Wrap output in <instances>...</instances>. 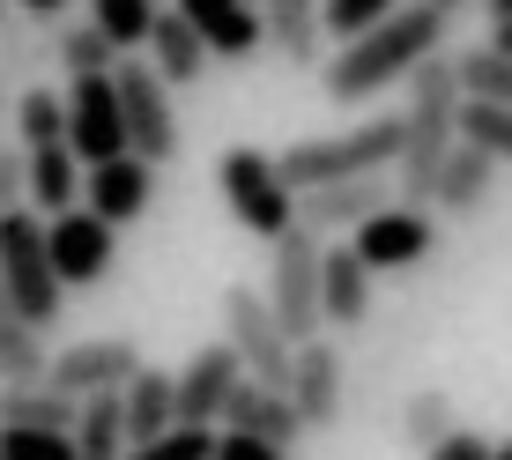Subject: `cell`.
I'll return each mask as SVG.
<instances>
[{"label": "cell", "mask_w": 512, "mask_h": 460, "mask_svg": "<svg viewBox=\"0 0 512 460\" xmlns=\"http://www.w3.org/2000/svg\"><path fill=\"white\" fill-rule=\"evenodd\" d=\"M223 342L238 349V364H245V379H253V386H275V394H290L297 342L282 334L268 290H245V282H231V290H223Z\"/></svg>", "instance_id": "7"}, {"label": "cell", "mask_w": 512, "mask_h": 460, "mask_svg": "<svg viewBox=\"0 0 512 460\" xmlns=\"http://www.w3.org/2000/svg\"><path fill=\"white\" fill-rule=\"evenodd\" d=\"M223 431H208V423H171L164 438H149V446H134L127 460H216Z\"/></svg>", "instance_id": "33"}, {"label": "cell", "mask_w": 512, "mask_h": 460, "mask_svg": "<svg viewBox=\"0 0 512 460\" xmlns=\"http://www.w3.org/2000/svg\"><path fill=\"white\" fill-rule=\"evenodd\" d=\"M461 141H475V149L498 156V164H512V112L505 104H468L461 112Z\"/></svg>", "instance_id": "34"}, {"label": "cell", "mask_w": 512, "mask_h": 460, "mask_svg": "<svg viewBox=\"0 0 512 460\" xmlns=\"http://www.w3.org/2000/svg\"><path fill=\"white\" fill-rule=\"evenodd\" d=\"M320 320L334 334H349V327L372 320V268L357 260V245H349V238H327V260H320Z\"/></svg>", "instance_id": "18"}, {"label": "cell", "mask_w": 512, "mask_h": 460, "mask_svg": "<svg viewBox=\"0 0 512 460\" xmlns=\"http://www.w3.org/2000/svg\"><path fill=\"white\" fill-rule=\"evenodd\" d=\"M216 193H223V208H231V223H245L253 238H282V230L297 223V193L282 186V171H275V156L268 149H223L216 156Z\"/></svg>", "instance_id": "6"}, {"label": "cell", "mask_w": 512, "mask_h": 460, "mask_svg": "<svg viewBox=\"0 0 512 460\" xmlns=\"http://www.w3.org/2000/svg\"><path fill=\"white\" fill-rule=\"evenodd\" d=\"M431 8H446V15H453V8H461V0H431Z\"/></svg>", "instance_id": "44"}, {"label": "cell", "mask_w": 512, "mask_h": 460, "mask_svg": "<svg viewBox=\"0 0 512 460\" xmlns=\"http://www.w3.org/2000/svg\"><path fill=\"white\" fill-rule=\"evenodd\" d=\"M149 67L171 82V90H193V82L208 75V45H201V30H193L179 8L156 15V30H149Z\"/></svg>", "instance_id": "23"}, {"label": "cell", "mask_w": 512, "mask_h": 460, "mask_svg": "<svg viewBox=\"0 0 512 460\" xmlns=\"http://www.w3.org/2000/svg\"><path fill=\"white\" fill-rule=\"evenodd\" d=\"M238 386H245V364H238L231 342L193 349L186 371H179V423H208V431H223V409H231Z\"/></svg>", "instance_id": "14"}, {"label": "cell", "mask_w": 512, "mask_h": 460, "mask_svg": "<svg viewBox=\"0 0 512 460\" xmlns=\"http://www.w3.org/2000/svg\"><path fill=\"white\" fill-rule=\"evenodd\" d=\"M253 8H260V0H253Z\"/></svg>", "instance_id": "46"}, {"label": "cell", "mask_w": 512, "mask_h": 460, "mask_svg": "<svg viewBox=\"0 0 512 460\" xmlns=\"http://www.w3.org/2000/svg\"><path fill=\"white\" fill-rule=\"evenodd\" d=\"M156 0H90V23L104 30V38L119 45V60H134L141 45H149V30H156Z\"/></svg>", "instance_id": "30"}, {"label": "cell", "mask_w": 512, "mask_h": 460, "mask_svg": "<svg viewBox=\"0 0 512 460\" xmlns=\"http://www.w3.org/2000/svg\"><path fill=\"white\" fill-rule=\"evenodd\" d=\"M490 23H512V0H490Z\"/></svg>", "instance_id": "42"}, {"label": "cell", "mask_w": 512, "mask_h": 460, "mask_svg": "<svg viewBox=\"0 0 512 460\" xmlns=\"http://www.w3.org/2000/svg\"><path fill=\"white\" fill-rule=\"evenodd\" d=\"M223 431H245V438H268V446L297 453V438H305V416L290 409V394H275V386H253L245 379L231 394V409H223Z\"/></svg>", "instance_id": "21"}, {"label": "cell", "mask_w": 512, "mask_h": 460, "mask_svg": "<svg viewBox=\"0 0 512 460\" xmlns=\"http://www.w3.org/2000/svg\"><path fill=\"white\" fill-rule=\"evenodd\" d=\"M0 460H82L67 431H0Z\"/></svg>", "instance_id": "36"}, {"label": "cell", "mask_w": 512, "mask_h": 460, "mask_svg": "<svg viewBox=\"0 0 512 460\" xmlns=\"http://www.w3.org/2000/svg\"><path fill=\"white\" fill-rule=\"evenodd\" d=\"M349 245H357V260H364L372 275H409V268H423V260H431L438 216H431V208H401V201H394V208H379V216L364 223Z\"/></svg>", "instance_id": "12"}, {"label": "cell", "mask_w": 512, "mask_h": 460, "mask_svg": "<svg viewBox=\"0 0 512 460\" xmlns=\"http://www.w3.org/2000/svg\"><path fill=\"white\" fill-rule=\"evenodd\" d=\"M216 460H290L282 446H268V438H245V431H223V446H216Z\"/></svg>", "instance_id": "39"}, {"label": "cell", "mask_w": 512, "mask_h": 460, "mask_svg": "<svg viewBox=\"0 0 512 460\" xmlns=\"http://www.w3.org/2000/svg\"><path fill=\"white\" fill-rule=\"evenodd\" d=\"M0 290L15 297V312H23L30 327H60L67 312V282L52 275V245H45V223L30 216V208H15V216H0Z\"/></svg>", "instance_id": "4"}, {"label": "cell", "mask_w": 512, "mask_h": 460, "mask_svg": "<svg viewBox=\"0 0 512 460\" xmlns=\"http://www.w3.org/2000/svg\"><path fill=\"white\" fill-rule=\"evenodd\" d=\"M15 141L23 149H60L67 141V90H52V82L15 90Z\"/></svg>", "instance_id": "28"}, {"label": "cell", "mask_w": 512, "mask_h": 460, "mask_svg": "<svg viewBox=\"0 0 512 460\" xmlns=\"http://www.w3.org/2000/svg\"><path fill=\"white\" fill-rule=\"evenodd\" d=\"M134 371H141V349L127 342V334H97V342H67V349H52L45 386H60V394L90 401V394H119Z\"/></svg>", "instance_id": "11"}, {"label": "cell", "mask_w": 512, "mask_h": 460, "mask_svg": "<svg viewBox=\"0 0 512 460\" xmlns=\"http://www.w3.org/2000/svg\"><path fill=\"white\" fill-rule=\"evenodd\" d=\"M401 149H409V127H401V112H386V119H357V127H342V134L290 141V149L275 156V171H282L290 193L342 186V179H394Z\"/></svg>", "instance_id": "3"}, {"label": "cell", "mask_w": 512, "mask_h": 460, "mask_svg": "<svg viewBox=\"0 0 512 460\" xmlns=\"http://www.w3.org/2000/svg\"><path fill=\"white\" fill-rule=\"evenodd\" d=\"M23 186H30V149L23 141H0V216L23 208Z\"/></svg>", "instance_id": "37"}, {"label": "cell", "mask_w": 512, "mask_h": 460, "mask_svg": "<svg viewBox=\"0 0 512 460\" xmlns=\"http://www.w3.org/2000/svg\"><path fill=\"white\" fill-rule=\"evenodd\" d=\"M461 423H453V401L438 394V386H423V394H409L401 401V438H409L416 453H431L438 438H453Z\"/></svg>", "instance_id": "32"}, {"label": "cell", "mask_w": 512, "mask_h": 460, "mask_svg": "<svg viewBox=\"0 0 512 460\" xmlns=\"http://www.w3.org/2000/svg\"><path fill=\"white\" fill-rule=\"evenodd\" d=\"M394 201H401L394 179H342V186H312V193H297V223L320 230V238H357V230L372 223L379 208H394Z\"/></svg>", "instance_id": "13"}, {"label": "cell", "mask_w": 512, "mask_h": 460, "mask_svg": "<svg viewBox=\"0 0 512 460\" xmlns=\"http://www.w3.org/2000/svg\"><path fill=\"white\" fill-rule=\"evenodd\" d=\"M0 394H8V386H0Z\"/></svg>", "instance_id": "45"}, {"label": "cell", "mask_w": 512, "mask_h": 460, "mask_svg": "<svg viewBox=\"0 0 512 460\" xmlns=\"http://www.w3.org/2000/svg\"><path fill=\"white\" fill-rule=\"evenodd\" d=\"M461 90H468V104H505L512 112V52H498V45H475V52H461Z\"/></svg>", "instance_id": "31"}, {"label": "cell", "mask_w": 512, "mask_h": 460, "mask_svg": "<svg viewBox=\"0 0 512 460\" xmlns=\"http://www.w3.org/2000/svg\"><path fill=\"white\" fill-rule=\"evenodd\" d=\"M15 15H30V23H45V30H60V15H67V0H15Z\"/></svg>", "instance_id": "40"}, {"label": "cell", "mask_w": 512, "mask_h": 460, "mask_svg": "<svg viewBox=\"0 0 512 460\" xmlns=\"http://www.w3.org/2000/svg\"><path fill=\"white\" fill-rule=\"evenodd\" d=\"M52 67H60L67 82H82V75H112V67H119V45L104 38L97 23H60V30H52Z\"/></svg>", "instance_id": "29"}, {"label": "cell", "mask_w": 512, "mask_h": 460, "mask_svg": "<svg viewBox=\"0 0 512 460\" xmlns=\"http://www.w3.org/2000/svg\"><path fill=\"white\" fill-rule=\"evenodd\" d=\"M156 201V164H141V156H112V164H90V179H82V208L104 223H141Z\"/></svg>", "instance_id": "17"}, {"label": "cell", "mask_w": 512, "mask_h": 460, "mask_svg": "<svg viewBox=\"0 0 512 460\" xmlns=\"http://www.w3.org/2000/svg\"><path fill=\"white\" fill-rule=\"evenodd\" d=\"M394 8H409V0H327V38L349 45V38H364L372 23H386Z\"/></svg>", "instance_id": "35"}, {"label": "cell", "mask_w": 512, "mask_h": 460, "mask_svg": "<svg viewBox=\"0 0 512 460\" xmlns=\"http://www.w3.org/2000/svg\"><path fill=\"white\" fill-rule=\"evenodd\" d=\"M438 45H446V8H431V0H409V8H394L386 23H372L364 38H349V45L327 52L320 90H327V104H372L379 90L409 82Z\"/></svg>", "instance_id": "1"}, {"label": "cell", "mask_w": 512, "mask_h": 460, "mask_svg": "<svg viewBox=\"0 0 512 460\" xmlns=\"http://www.w3.org/2000/svg\"><path fill=\"white\" fill-rule=\"evenodd\" d=\"M320 260H327V238L305 223H290L282 238L268 245V305L290 342H320L327 320H320Z\"/></svg>", "instance_id": "5"}, {"label": "cell", "mask_w": 512, "mask_h": 460, "mask_svg": "<svg viewBox=\"0 0 512 460\" xmlns=\"http://www.w3.org/2000/svg\"><path fill=\"white\" fill-rule=\"evenodd\" d=\"M260 30L290 67H327V0H260Z\"/></svg>", "instance_id": "19"}, {"label": "cell", "mask_w": 512, "mask_h": 460, "mask_svg": "<svg viewBox=\"0 0 512 460\" xmlns=\"http://www.w3.org/2000/svg\"><path fill=\"white\" fill-rule=\"evenodd\" d=\"M82 179H90V164H82L75 149H30V186H23V208L38 223H60V216H75L82 208Z\"/></svg>", "instance_id": "20"}, {"label": "cell", "mask_w": 512, "mask_h": 460, "mask_svg": "<svg viewBox=\"0 0 512 460\" xmlns=\"http://www.w3.org/2000/svg\"><path fill=\"white\" fill-rule=\"evenodd\" d=\"M490 186H498V156H483L475 141L446 156V171H438V193H431V216H475V208L490 201Z\"/></svg>", "instance_id": "22"}, {"label": "cell", "mask_w": 512, "mask_h": 460, "mask_svg": "<svg viewBox=\"0 0 512 460\" xmlns=\"http://www.w3.org/2000/svg\"><path fill=\"white\" fill-rule=\"evenodd\" d=\"M461 112H468L461 67H453V52H431L409 75V104H401V127H409V149H401V171H394L401 208H431L438 171L461 149Z\"/></svg>", "instance_id": "2"}, {"label": "cell", "mask_w": 512, "mask_h": 460, "mask_svg": "<svg viewBox=\"0 0 512 460\" xmlns=\"http://www.w3.org/2000/svg\"><path fill=\"white\" fill-rule=\"evenodd\" d=\"M490 460H512V438H498V453H490Z\"/></svg>", "instance_id": "43"}, {"label": "cell", "mask_w": 512, "mask_h": 460, "mask_svg": "<svg viewBox=\"0 0 512 460\" xmlns=\"http://www.w3.org/2000/svg\"><path fill=\"white\" fill-rule=\"evenodd\" d=\"M349 386H342V349L327 342H297V364H290V409L305 416V431H334V416H342Z\"/></svg>", "instance_id": "15"}, {"label": "cell", "mask_w": 512, "mask_h": 460, "mask_svg": "<svg viewBox=\"0 0 512 460\" xmlns=\"http://www.w3.org/2000/svg\"><path fill=\"white\" fill-rule=\"evenodd\" d=\"M127 394V386H119ZM119 394H90L82 401V423H75V453L82 460H127L134 438H127V401Z\"/></svg>", "instance_id": "27"}, {"label": "cell", "mask_w": 512, "mask_h": 460, "mask_svg": "<svg viewBox=\"0 0 512 460\" xmlns=\"http://www.w3.org/2000/svg\"><path fill=\"white\" fill-rule=\"evenodd\" d=\"M119 112H127V156L141 164H171L179 156V112H171V82L156 75L149 60H119Z\"/></svg>", "instance_id": "8"}, {"label": "cell", "mask_w": 512, "mask_h": 460, "mask_svg": "<svg viewBox=\"0 0 512 460\" xmlns=\"http://www.w3.org/2000/svg\"><path fill=\"white\" fill-rule=\"evenodd\" d=\"M67 149H75L82 164H112V156H127V112H119V82L112 75L67 82Z\"/></svg>", "instance_id": "10"}, {"label": "cell", "mask_w": 512, "mask_h": 460, "mask_svg": "<svg viewBox=\"0 0 512 460\" xmlns=\"http://www.w3.org/2000/svg\"><path fill=\"white\" fill-rule=\"evenodd\" d=\"M45 245H52V275H60L67 290H104L112 268H119V230L104 216H90V208L45 223Z\"/></svg>", "instance_id": "9"}, {"label": "cell", "mask_w": 512, "mask_h": 460, "mask_svg": "<svg viewBox=\"0 0 512 460\" xmlns=\"http://www.w3.org/2000/svg\"><path fill=\"white\" fill-rule=\"evenodd\" d=\"M490 453H498V446H490L483 431H453V438H438L423 460H490Z\"/></svg>", "instance_id": "38"}, {"label": "cell", "mask_w": 512, "mask_h": 460, "mask_svg": "<svg viewBox=\"0 0 512 460\" xmlns=\"http://www.w3.org/2000/svg\"><path fill=\"white\" fill-rule=\"evenodd\" d=\"M45 327H30L23 312H15V297L0 290V386H45Z\"/></svg>", "instance_id": "25"}, {"label": "cell", "mask_w": 512, "mask_h": 460, "mask_svg": "<svg viewBox=\"0 0 512 460\" xmlns=\"http://www.w3.org/2000/svg\"><path fill=\"white\" fill-rule=\"evenodd\" d=\"M119 401H127V438H134V446H149V438H164L171 423H179V379L156 371V364H141Z\"/></svg>", "instance_id": "24"}, {"label": "cell", "mask_w": 512, "mask_h": 460, "mask_svg": "<svg viewBox=\"0 0 512 460\" xmlns=\"http://www.w3.org/2000/svg\"><path fill=\"white\" fill-rule=\"evenodd\" d=\"M490 45H498V52H512V23H490Z\"/></svg>", "instance_id": "41"}, {"label": "cell", "mask_w": 512, "mask_h": 460, "mask_svg": "<svg viewBox=\"0 0 512 460\" xmlns=\"http://www.w3.org/2000/svg\"><path fill=\"white\" fill-rule=\"evenodd\" d=\"M82 401L60 394V386H8L0 394V431H67L75 438Z\"/></svg>", "instance_id": "26"}, {"label": "cell", "mask_w": 512, "mask_h": 460, "mask_svg": "<svg viewBox=\"0 0 512 460\" xmlns=\"http://www.w3.org/2000/svg\"><path fill=\"white\" fill-rule=\"evenodd\" d=\"M171 8H179L193 30H201L208 60L245 67L253 52H268V30H260V8H253V0H171Z\"/></svg>", "instance_id": "16"}]
</instances>
